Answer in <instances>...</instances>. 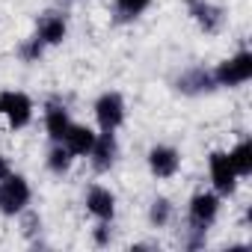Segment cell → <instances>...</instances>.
I'll list each match as a JSON object with an SVG mask.
<instances>
[{
	"label": "cell",
	"instance_id": "obj_1",
	"mask_svg": "<svg viewBox=\"0 0 252 252\" xmlns=\"http://www.w3.org/2000/svg\"><path fill=\"white\" fill-rule=\"evenodd\" d=\"M214 80H217V89H237V86L249 83L252 80V54L237 51L228 60H222L214 68Z\"/></svg>",
	"mask_w": 252,
	"mask_h": 252
},
{
	"label": "cell",
	"instance_id": "obj_2",
	"mask_svg": "<svg viewBox=\"0 0 252 252\" xmlns=\"http://www.w3.org/2000/svg\"><path fill=\"white\" fill-rule=\"evenodd\" d=\"M30 199H33V190L24 175L9 172L0 181V214L3 217H18L24 208H30Z\"/></svg>",
	"mask_w": 252,
	"mask_h": 252
},
{
	"label": "cell",
	"instance_id": "obj_3",
	"mask_svg": "<svg viewBox=\"0 0 252 252\" xmlns=\"http://www.w3.org/2000/svg\"><path fill=\"white\" fill-rule=\"evenodd\" d=\"M0 119H3L12 131H21L33 122V98L18 89L0 92Z\"/></svg>",
	"mask_w": 252,
	"mask_h": 252
},
{
	"label": "cell",
	"instance_id": "obj_4",
	"mask_svg": "<svg viewBox=\"0 0 252 252\" xmlns=\"http://www.w3.org/2000/svg\"><path fill=\"white\" fill-rule=\"evenodd\" d=\"M220 208H222V196L214 193V190H199L193 193L190 205H187V225H196V228H211L220 217Z\"/></svg>",
	"mask_w": 252,
	"mask_h": 252
},
{
	"label": "cell",
	"instance_id": "obj_5",
	"mask_svg": "<svg viewBox=\"0 0 252 252\" xmlns=\"http://www.w3.org/2000/svg\"><path fill=\"white\" fill-rule=\"evenodd\" d=\"M95 122L101 131H119L125 125V116H128V107H125V98L119 92H101L95 98Z\"/></svg>",
	"mask_w": 252,
	"mask_h": 252
},
{
	"label": "cell",
	"instance_id": "obj_6",
	"mask_svg": "<svg viewBox=\"0 0 252 252\" xmlns=\"http://www.w3.org/2000/svg\"><path fill=\"white\" fill-rule=\"evenodd\" d=\"M208 175H211V184H214V193H220V196H231L234 190H237V172H234V166H231V160H228V152H222V149H214L211 155H208Z\"/></svg>",
	"mask_w": 252,
	"mask_h": 252
},
{
	"label": "cell",
	"instance_id": "obj_7",
	"mask_svg": "<svg viewBox=\"0 0 252 252\" xmlns=\"http://www.w3.org/2000/svg\"><path fill=\"white\" fill-rule=\"evenodd\" d=\"M187 3V12L190 18L196 21V27L208 36H217L222 27H225V9L217 6L214 0H184Z\"/></svg>",
	"mask_w": 252,
	"mask_h": 252
},
{
	"label": "cell",
	"instance_id": "obj_8",
	"mask_svg": "<svg viewBox=\"0 0 252 252\" xmlns=\"http://www.w3.org/2000/svg\"><path fill=\"white\" fill-rule=\"evenodd\" d=\"M175 89L187 98H199V95H211L217 89V80H214V71L205 68V65H190L184 68L178 77H175Z\"/></svg>",
	"mask_w": 252,
	"mask_h": 252
},
{
	"label": "cell",
	"instance_id": "obj_9",
	"mask_svg": "<svg viewBox=\"0 0 252 252\" xmlns=\"http://www.w3.org/2000/svg\"><path fill=\"white\" fill-rule=\"evenodd\" d=\"M89 163L95 172H110L119 160V140H116V131H101L89 149Z\"/></svg>",
	"mask_w": 252,
	"mask_h": 252
},
{
	"label": "cell",
	"instance_id": "obj_10",
	"mask_svg": "<svg viewBox=\"0 0 252 252\" xmlns=\"http://www.w3.org/2000/svg\"><path fill=\"white\" fill-rule=\"evenodd\" d=\"M146 160H149V172L155 178H160V181L178 175V169H181V152L172 149V146H163V143L152 146L149 155H146Z\"/></svg>",
	"mask_w": 252,
	"mask_h": 252
},
{
	"label": "cell",
	"instance_id": "obj_11",
	"mask_svg": "<svg viewBox=\"0 0 252 252\" xmlns=\"http://www.w3.org/2000/svg\"><path fill=\"white\" fill-rule=\"evenodd\" d=\"M68 36V21L63 12H42L36 18V39L45 45V48H57L63 45Z\"/></svg>",
	"mask_w": 252,
	"mask_h": 252
},
{
	"label": "cell",
	"instance_id": "obj_12",
	"mask_svg": "<svg viewBox=\"0 0 252 252\" xmlns=\"http://www.w3.org/2000/svg\"><path fill=\"white\" fill-rule=\"evenodd\" d=\"M86 211L95 217V220H104V222H113L116 217V193L107 190L104 184H92L86 190Z\"/></svg>",
	"mask_w": 252,
	"mask_h": 252
},
{
	"label": "cell",
	"instance_id": "obj_13",
	"mask_svg": "<svg viewBox=\"0 0 252 252\" xmlns=\"http://www.w3.org/2000/svg\"><path fill=\"white\" fill-rule=\"evenodd\" d=\"M71 128V116H68V107L63 101H51L45 107V131L54 143H63L65 131Z\"/></svg>",
	"mask_w": 252,
	"mask_h": 252
},
{
	"label": "cell",
	"instance_id": "obj_14",
	"mask_svg": "<svg viewBox=\"0 0 252 252\" xmlns=\"http://www.w3.org/2000/svg\"><path fill=\"white\" fill-rule=\"evenodd\" d=\"M95 131L89 128V125H77V122H71V128L65 131V137H63V146L74 155V158H86L89 155V149H92V143H95Z\"/></svg>",
	"mask_w": 252,
	"mask_h": 252
},
{
	"label": "cell",
	"instance_id": "obj_15",
	"mask_svg": "<svg viewBox=\"0 0 252 252\" xmlns=\"http://www.w3.org/2000/svg\"><path fill=\"white\" fill-rule=\"evenodd\" d=\"M228 160L237 172V178H249L252 175V140H240L234 149H228Z\"/></svg>",
	"mask_w": 252,
	"mask_h": 252
},
{
	"label": "cell",
	"instance_id": "obj_16",
	"mask_svg": "<svg viewBox=\"0 0 252 252\" xmlns=\"http://www.w3.org/2000/svg\"><path fill=\"white\" fill-rule=\"evenodd\" d=\"M149 6L152 0H113V15L119 24H128V21H137Z\"/></svg>",
	"mask_w": 252,
	"mask_h": 252
},
{
	"label": "cell",
	"instance_id": "obj_17",
	"mask_svg": "<svg viewBox=\"0 0 252 252\" xmlns=\"http://www.w3.org/2000/svg\"><path fill=\"white\" fill-rule=\"evenodd\" d=\"M45 163H48V169H51L54 175H65V172L71 169V163H74V155H71L63 143H54L51 152H48V158H45Z\"/></svg>",
	"mask_w": 252,
	"mask_h": 252
},
{
	"label": "cell",
	"instance_id": "obj_18",
	"mask_svg": "<svg viewBox=\"0 0 252 252\" xmlns=\"http://www.w3.org/2000/svg\"><path fill=\"white\" fill-rule=\"evenodd\" d=\"M149 222H152L155 228H166V225L172 222V202H169L166 196L152 199V205H149Z\"/></svg>",
	"mask_w": 252,
	"mask_h": 252
},
{
	"label": "cell",
	"instance_id": "obj_19",
	"mask_svg": "<svg viewBox=\"0 0 252 252\" xmlns=\"http://www.w3.org/2000/svg\"><path fill=\"white\" fill-rule=\"evenodd\" d=\"M42 54H45V45H42L36 36L24 39V42L18 45V57H21V63H39V60H42Z\"/></svg>",
	"mask_w": 252,
	"mask_h": 252
},
{
	"label": "cell",
	"instance_id": "obj_20",
	"mask_svg": "<svg viewBox=\"0 0 252 252\" xmlns=\"http://www.w3.org/2000/svg\"><path fill=\"white\" fill-rule=\"evenodd\" d=\"M18 217H21V234H24V237H36V234H42V217H39L36 211L24 208Z\"/></svg>",
	"mask_w": 252,
	"mask_h": 252
},
{
	"label": "cell",
	"instance_id": "obj_21",
	"mask_svg": "<svg viewBox=\"0 0 252 252\" xmlns=\"http://www.w3.org/2000/svg\"><path fill=\"white\" fill-rule=\"evenodd\" d=\"M92 240H95V246H110V240H113V228H110V222L98 220V225L92 228Z\"/></svg>",
	"mask_w": 252,
	"mask_h": 252
},
{
	"label": "cell",
	"instance_id": "obj_22",
	"mask_svg": "<svg viewBox=\"0 0 252 252\" xmlns=\"http://www.w3.org/2000/svg\"><path fill=\"white\" fill-rule=\"evenodd\" d=\"M9 172H12V169H9V160H6L3 155H0V181H3V178H6Z\"/></svg>",
	"mask_w": 252,
	"mask_h": 252
}]
</instances>
